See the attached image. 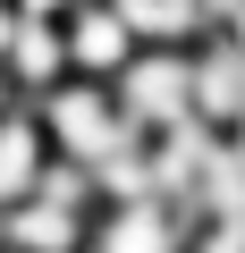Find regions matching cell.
I'll list each match as a JSON object with an SVG mask.
<instances>
[{
    "instance_id": "cell-1",
    "label": "cell",
    "mask_w": 245,
    "mask_h": 253,
    "mask_svg": "<svg viewBox=\"0 0 245 253\" xmlns=\"http://www.w3.org/2000/svg\"><path fill=\"white\" fill-rule=\"evenodd\" d=\"M0 245H9V253H76L85 236H76V211L51 194V203H9V228H0Z\"/></svg>"
},
{
    "instance_id": "cell-2",
    "label": "cell",
    "mask_w": 245,
    "mask_h": 253,
    "mask_svg": "<svg viewBox=\"0 0 245 253\" xmlns=\"http://www.w3.org/2000/svg\"><path fill=\"white\" fill-rule=\"evenodd\" d=\"M51 126L68 135L76 161H110V144H118V118H110V101H93V93H59V101H51Z\"/></svg>"
},
{
    "instance_id": "cell-3",
    "label": "cell",
    "mask_w": 245,
    "mask_h": 253,
    "mask_svg": "<svg viewBox=\"0 0 245 253\" xmlns=\"http://www.w3.org/2000/svg\"><path fill=\"white\" fill-rule=\"evenodd\" d=\"M127 34H136V26H127V9H85V17H76V34H68V59H76V68H93V76H101V68H127Z\"/></svg>"
},
{
    "instance_id": "cell-4",
    "label": "cell",
    "mask_w": 245,
    "mask_h": 253,
    "mask_svg": "<svg viewBox=\"0 0 245 253\" xmlns=\"http://www.w3.org/2000/svg\"><path fill=\"white\" fill-rule=\"evenodd\" d=\"M186 93H195V76H186L178 59H144V68L127 76V110H136V118H186Z\"/></svg>"
},
{
    "instance_id": "cell-5",
    "label": "cell",
    "mask_w": 245,
    "mask_h": 253,
    "mask_svg": "<svg viewBox=\"0 0 245 253\" xmlns=\"http://www.w3.org/2000/svg\"><path fill=\"white\" fill-rule=\"evenodd\" d=\"M34 186H43V126L9 118V126H0V211L26 203Z\"/></svg>"
},
{
    "instance_id": "cell-6",
    "label": "cell",
    "mask_w": 245,
    "mask_h": 253,
    "mask_svg": "<svg viewBox=\"0 0 245 253\" xmlns=\"http://www.w3.org/2000/svg\"><path fill=\"white\" fill-rule=\"evenodd\" d=\"M59 68H68V42L43 17H17V34H9V84H51Z\"/></svg>"
},
{
    "instance_id": "cell-7",
    "label": "cell",
    "mask_w": 245,
    "mask_h": 253,
    "mask_svg": "<svg viewBox=\"0 0 245 253\" xmlns=\"http://www.w3.org/2000/svg\"><path fill=\"white\" fill-rule=\"evenodd\" d=\"M101 253H169V236H161V219H152V211L136 203V211H118V219H110Z\"/></svg>"
},
{
    "instance_id": "cell-8",
    "label": "cell",
    "mask_w": 245,
    "mask_h": 253,
    "mask_svg": "<svg viewBox=\"0 0 245 253\" xmlns=\"http://www.w3.org/2000/svg\"><path fill=\"white\" fill-rule=\"evenodd\" d=\"M118 9H127V26H144V34H186L195 26V0H118Z\"/></svg>"
},
{
    "instance_id": "cell-9",
    "label": "cell",
    "mask_w": 245,
    "mask_h": 253,
    "mask_svg": "<svg viewBox=\"0 0 245 253\" xmlns=\"http://www.w3.org/2000/svg\"><path fill=\"white\" fill-rule=\"evenodd\" d=\"M195 84H203V110H220V118H228V110H245V68H237V59H220V68H203Z\"/></svg>"
},
{
    "instance_id": "cell-10",
    "label": "cell",
    "mask_w": 245,
    "mask_h": 253,
    "mask_svg": "<svg viewBox=\"0 0 245 253\" xmlns=\"http://www.w3.org/2000/svg\"><path fill=\"white\" fill-rule=\"evenodd\" d=\"M9 34H17V9H0V51H9Z\"/></svg>"
},
{
    "instance_id": "cell-11",
    "label": "cell",
    "mask_w": 245,
    "mask_h": 253,
    "mask_svg": "<svg viewBox=\"0 0 245 253\" xmlns=\"http://www.w3.org/2000/svg\"><path fill=\"white\" fill-rule=\"evenodd\" d=\"M0 118H9V68H0Z\"/></svg>"
},
{
    "instance_id": "cell-12",
    "label": "cell",
    "mask_w": 245,
    "mask_h": 253,
    "mask_svg": "<svg viewBox=\"0 0 245 253\" xmlns=\"http://www.w3.org/2000/svg\"><path fill=\"white\" fill-rule=\"evenodd\" d=\"M26 9H51V0H26Z\"/></svg>"
}]
</instances>
